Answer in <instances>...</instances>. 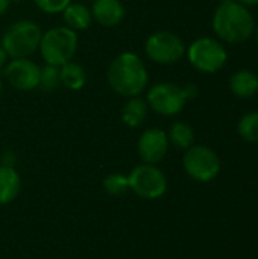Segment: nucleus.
<instances>
[{
	"mask_svg": "<svg viewBox=\"0 0 258 259\" xmlns=\"http://www.w3.org/2000/svg\"><path fill=\"white\" fill-rule=\"evenodd\" d=\"M106 80L114 93L129 99L140 96L146 90L149 74L143 59L138 55L123 52L111 61Z\"/></svg>",
	"mask_w": 258,
	"mask_h": 259,
	"instance_id": "obj_1",
	"label": "nucleus"
},
{
	"mask_svg": "<svg viewBox=\"0 0 258 259\" xmlns=\"http://www.w3.org/2000/svg\"><path fill=\"white\" fill-rule=\"evenodd\" d=\"M255 23L252 14L246 6L237 2L220 3L213 15V30L214 33L230 42L239 44L251 38Z\"/></svg>",
	"mask_w": 258,
	"mask_h": 259,
	"instance_id": "obj_2",
	"label": "nucleus"
},
{
	"mask_svg": "<svg viewBox=\"0 0 258 259\" xmlns=\"http://www.w3.org/2000/svg\"><path fill=\"white\" fill-rule=\"evenodd\" d=\"M43 30L32 20H20L12 23L2 36V47L12 59L27 58L40 49Z\"/></svg>",
	"mask_w": 258,
	"mask_h": 259,
	"instance_id": "obj_3",
	"label": "nucleus"
},
{
	"mask_svg": "<svg viewBox=\"0 0 258 259\" xmlns=\"http://www.w3.org/2000/svg\"><path fill=\"white\" fill-rule=\"evenodd\" d=\"M78 50V35L67 26L52 27L43 33L40 53L47 65L62 67L73 61Z\"/></svg>",
	"mask_w": 258,
	"mask_h": 259,
	"instance_id": "obj_4",
	"label": "nucleus"
},
{
	"mask_svg": "<svg viewBox=\"0 0 258 259\" xmlns=\"http://www.w3.org/2000/svg\"><path fill=\"white\" fill-rule=\"evenodd\" d=\"M190 64L202 73H216L224 68L228 59L225 47L214 38L202 36L186 50Z\"/></svg>",
	"mask_w": 258,
	"mask_h": 259,
	"instance_id": "obj_5",
	"label": "nucleus"
},
{
	"mask_svg": "<svg viewBox=\"0 0 258 259\" xmlns=\"http://www.w3.org/2000/svg\"><path fill=\"white\" fill-rule=\"evenodd\" d=\"M129 191L146 200H155L166 194L167 179L166 175L154 164H140L128 175Z\"/></svg>",
	"mask_w": 258,
	"mask_h": 259,
	"instance_id": "obj_6",
	"label": "nucleus"
},
{
	"mask_svg": "<svg viewBox=\"0 0 258 259\" xmlns=\"http://www.w3.org/2000/svg\"><path fill=\"white\" fill-rule=\"evenodd\" d=\"M186 173L198 182H210L220 173V159L217 153L207 146H192L182 158Z\"/></svg>",
	"mask_w": 258,
	"mask_h": 259,
	"instance_id": "obj_7",
	"label": "nucleus"
},
{
	"mask_svg": "<svg viewBox=\"0 0 258 259\" xmlns=\"http://www.w3.org/2000/svg\"><path fill=\"white\" fill-rule=\"evenodd\" d=\"M144 50L151 61L161 65H170L181 61L187 49L176 33L170 30H158L146 39Z\"/></svg>",
	"mask_w": 258,
	"mask_h": 259,
	"instance_id": "obj_8",
	"label": "nucleus"
},
{
	"mask_svg": "<svg viewBox=\"0 0 258 259\" xmlns=\"http://www.w3.org/2000/svg\"><path fill=\"white\" fill-rule=\"evenodd\" d=\"M187 100L189 99L184 93V88L172 82H160L152 85L146 97L149 108L164 117L179 114L184 109Z\"/></svg>",
	"mask_w": 258,
	"mask_h": 259,
	"instance_id": "obj_9",
	"label": "nucleus"
},
{
	"mask_svg": "<svg viewBox=\"0 0 258 259\" xmlns=\"http://www.w3.org/2000/svg\"><path fill=\"white\" fill-rule=\"evenodd\" d=\"M40 76H41V67L27 58L12 59L5 67L6 80L20 91H32L38 88Z\"/></svg>",
	"mask_w": 258,
	"mask_h": 259,
	"instance_id": "obj_10",
	"label": "nucleus"
},
{
	"mask_svg": "<svg viewBox=\"0 0 258 259\" xmlns=\"http://www.w3.org/2000/svg\"><path fill=\"white\" fill-rule=\"evenodd\" d=\"M169 138L163 129L149 127L146 129L137 143V152L144 164H158L164 159L169 150Z\"/></svg>",
	"mask_w": 258,
	"mask_h": 259,
	"instance_id": "obj_11",
	"label": "nucleus"
},
{
	"mask_svg": "<svg viewBox=\"0 0 258 259\" xmlns=\"http://www.w3.org/2000/svg\"><path fill=\"white\" fill-rule=\"evenodd\" d=\"M93 18L103 27H114L125 18V6L120 0H93Z\"/></svg>",
	"mask_w": 258,
	"mask_h": 259,
	"instance_id": "obj_12",
	"label": "nucleus"
},
{
	"mask_svg": "<svg viewBox=\"0 0 258 259\" xmlns=\"http://www.w3.org/2000/svg\"><path fill=\"white\" fill-rule=\"evenodd\" d=\"M21 191V178L12 165H0V205L12 203Z\"/></svg>",
	"mask_w": 258,
	"mask_h": 259,
	"instance_id": "obj_13",
	"label": "nucleus"
},
{
	"mask_svg": "<svg viewBox=\"0 0 258 259\" xmlns=\"http://www.w3.org/2000/svg\"><path fill=\"white\" fill-rule=\"evenodd\" d=\"M230 88L239 99H249L258 93V76L251 70H239L230 79Z\"/></svg>",
	"mask_w": 258,
	"mask_h": 259,
	"instance_id": "obj_14",
	"label": "nucleus"
},
{
	"mask_svg": "<svg viewBox=\"0 0 258 259\" xmlns=\"http://www.w3.org/2000/svg\"><path fill=\"white\" fill-rule=\"evenodd\" d=\"M148 111H149V105L146 99L140 96L129 97L122 108V120L128 127H138L148 118Z\"/></svg>",
	"mask_w": 258,
	"mask_h": 259,
	"instance_id": "obj_15",
	"label": "nucleus"
},
{
	"mask_svg": "<svg viewBox=\"0 0 258 259\" xmlns=\"http://www.w3.org/2000/svg\"><path fill=\"white\" fill-rule=\"evenodd\" d=\"M62 18L67 27L71 30H85L90 27L93 21L91 9L87 8L84 3H70L64 11H62Z\"/></svg>",
	"mask_w": 258,
	"mask_h": 259,
	"instance_id": "obj_16",
	"label": "nucleus"
},
{
	"mask_svg": "<svg viewBox=\"0 0 258 259\" xmlns=\"http://www.w3.org/2000/svg\"><path fill=\"white\" fill-rule=\"evenodd\" d=\"M59 77H61V83L71 91L82 90L87 82V73L84 67L76 64L75 61H70L62 67H59Z\"/></svg>",
	"mask_w": 258,
	"mask_h": 259,
	"instance_id": "obj_17",
	"label": "nucleus"
},
{
	"mask_svg": "<svg viewBox=\"0 0 258 259\" xmlns=\"http://www.w3.org/2000/svg\"><path fill=\"white\" fill-rule=\"evenodd\" d=\"M167 138L169 143H172L176 149L187 150L195 144V131L190 124L184 121H176L170 126Z\"/></svg>",
	"mask_w": 258,
	"mask_h": 259,
	"instance_id": "obj_18",
	"label": "nucleus"
},
{
	"mask_svg": "<svg viewBox=\"0 0 258 259\" xmlns=\"http://www.w3.org/2000/svg\"><path fill=\"white\" fill-rule=\"evenodd\" d=\"M102 187L105 190L106 194L109 196H123L129 191V181H128V175L123 173H109L105 176Z\"/></svg>",
	"mask_w": 258,
	"mask_h": 259,
	"instance_id": "obj_19",
	"label": "nucleus"
},
{
	"mask_svg": "<svg viewBox=\"0 0 258 259\" xmlns=\"http://www.w3.org/2000/svg\"><path fill=\"white\" fill-rule=\"evenodd\" d=\"M237 132L246 143H258V112L243 115L237 124Z\"/></svg>",
	"mask_w": 258,
	"mask_h": 259,
	"instance_id": "obj_20",
	"label": "nucleus"
},
{
	"mask_svg": "<svg viewBox=\"0 0 258 259\" xmlns=\"http://www.w3.org/2000/svg\"><path fill=\"white\" fill-rule=\"evenodd\" d=\"M61 83V77H59V67L55 65H47L41 68V76H40V88H43L44 91H53L58 88V85Z\"/></svg>",
	"mask_w": 258,
	"mask_h": 259,
	"instance_id": "obj_21",
	"label": "nucleus"
},
{
	"mask_svg": "<svg viewBox=\"0 0 258 259\" xmlns=\"http://www.w3.org/2000/svg\"><path fill=\"white\" fill-rule=\"evenodd\" d=\"M33 3L46 14H59L71 3V0H33Z\"/></svg>",
	"mask_w": 258,
	"mask_h": 259,
	"instance_id": "obj_22",
	"label": "nucleus"
},
{
	"mask_svg": "<svg viewBox=\"0 0 258 259\" xmlns=\"http://www.w3.org/2000/svg\"><path fill=\"white\" fill-rule=\"evenodd\" d=\"M182 88H184V93H186L187 99H195V97L198 96V88H196L193 83H187V85L182 87Z\"/></svg>",
	"mask_w": 258,
	"mask_h": 259,
	"instance_id": "obj_23",
	"label": "nucleus"
},
{
	"mask_svg": "<svg viewBox=\"0 0 258 259\" xmlns=\"http://www.w3.org/2000/svg\"><path fill=\"white\" fill-rule=\"evenodd\" d=\"M9 5H11V0H0V17L8 11Z\"/></svg>",
	"mask_w": 258,
	"mask_h": 259,
	"instance_id": "obj_24",
	"label": "nucleus"
},
{
	"mask_svg": "<svg viewBox=\"0 0 258 259\" xmlns=\"http://www.w3.org/2000/svg\"><path fill=\"white\" fill-rule=\"evenodd\" d=\"M6 61H8V55H6V52L3 50L2 44H0V68L6 64Z\"/></svg>",
	"mask_w": 258,
	"mask_h": 259,
	"instance_id": "obj_25",
	"label": "nucleus"
},
{
	"mask_svg": "<svg viewBox=\"0 0 258 259\" xmlns=\"http://www.w3.org/2000/svg\"><path fill=\"white\" fill-rule=\"evenodd\" d=\"M234 2H237V3H240V5H243V6H257L258 5V0H234Z\"/></svg>",
	"mask_w": 258,
	"mask_h": 259,
	"instance_id": "obj_26",
	"label": "nucleus"
},
{
	"mask_svg": "<svg viewBox=\"0 0 258 259\" xmlns=\"http://www.w3.org/2000/svg\"><path fill=\"white\" fill-rule=\"evenodd\" d=\"M220 3H228V2H234V0H219Z\"/></svg>",
	"mask_w": 258,
	"mask_h": 259,
	"instance_id": "obj_27",
	"label": "nucleus"
},
{
	"mask_svg": "<svg viewBox=\"0 0 258 259\" xmlns=\"http://www.w3.org/2000/svg\"><path fill=\"white\" fill-rule=\"evenodd\" d=\"M0 94H2V80H0Z\"/></svg>",
	"mask_w": 258,
	"mask_h": 259,
	"instance_id": "obj_28",
	"label": "nucleus"
},
{
	"mask_svg": "<svg viewBox=\"0 0 258 259\" xmlns=\"http://www.w3.org/2000/svg\"><path fill=\"white\" fill-rule=\"evenodd\" d=\"M257 42H258V29H257Z\"/></svg>",
	"mask_w": 258,
	"mask_h": 259,
	"instance_id": "obj_29",
	"label": "nucleus"
}]
</instances>
